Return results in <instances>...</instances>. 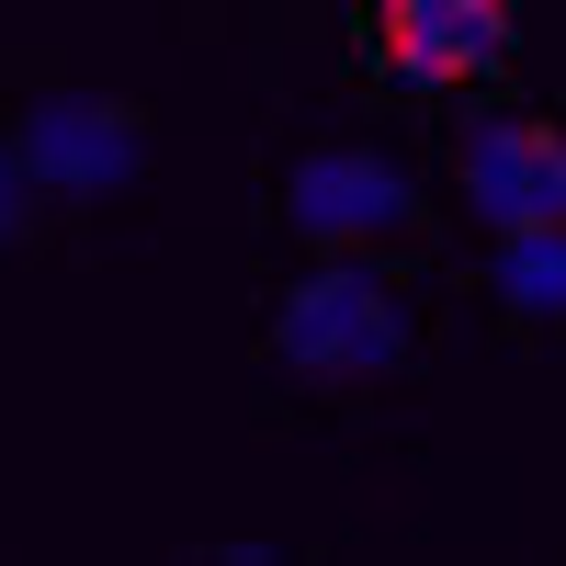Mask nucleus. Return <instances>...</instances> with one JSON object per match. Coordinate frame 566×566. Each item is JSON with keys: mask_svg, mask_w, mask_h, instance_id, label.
I'll return each mask as SVG.
<instances>
[{"mask_svg": "<svg viewBox=\"0 0 566 566\" xmlns=\"http://www.w3.org/2000/svg\"><path fill=\"white\" fill-rule=\"evenodd\" d=\"M464 216L488 227V239H510V227H566V125L555 114H488L476 136H464Z\"/></svg>", "mask_w": 566, "mask_h": 566, "instance_id": "nucleus-5", "label": "nucleus"}, {"mask_svg": "<svg viewBox=\"0 0 566 566\" xmlns=\"http://www.w3.org/2000/svg\"><path fill=\"white\" fill-rule=\"evenodd\" d=\"M272 363L317 397H363L408 363V295L386 250H317L295 283L272 295Z\"/></svg>", "mask_w": 566, "mask_h": 566, "instance_id": "nucleus-1", "label": "nucleus"}, {"mask_svg": "<svg viewBox=\"0 0 566 566\" xmlns=\"http://www.w3.org/2000/svg\"><path fill=\"white\" fill-rule=\"evenodd\" d=\"M488 295L510 328H566V227H510L488 239Z\"/></svg>", "mask_w": 566, "mask_h": 566, "instance_id": "nucleus-6", "label": "nucleus"}, {"mask_svg": "<svg viewBox=\"0 0 566 566\" xmlns=\"http://www.w3.org/2000/svg\"><path fill=\"white\" fill-rule=\"evenodd\" d=\"M363 57L397 91H476L510 69V0H363Z\"/></svg>", "mask_w": 566, "mask_h": 566, "instance_id": "nucleus-3", "label": "nucleus"}, {"mask_svg": "<svg viewBox=\"0 0 566 566\" xmlns=\"http://www.w3.org/2000/svg\"><path fill=\"white\" fill-rule=\"evenodd\" d=\"M283 227L306 250H397L419 239V181L386 148H306L283 170Z\"/></svg>", "mask_w": 566, "mask_h": 566, "instance_id": "nucleus-4", "label": "nucleus"}, {"mask_svg": "<svg viewBox=\"0 0 566 566\" xmlns=\"http://www.w3.org/2000/svg\"><path fill=\"white\" fill-rule=\"evenodd\" d=\"M12 136L45 181V205H114L148 181V114L125 91H91V80H45L12 103Z\"/></svg>", "mask_w": 566, "mask_h": 566, "instance_id": "nucleus-2", "label": "nucleus"}, {"mask_svg": "<svg viewBox=\"0 0 566 566\" xmlns=\"http://www.w3.org/2000/svg\"><path fill=\"white\" fill-rule=\"evenodd\" d=\"M45 227V181H34V159H23V136L0 125V250H23Z\"/></svg>", "mask_w": 566, "mask_h": 566, "instance_id": "nucleus-7", "label": "nucleus"}]
</instances>
